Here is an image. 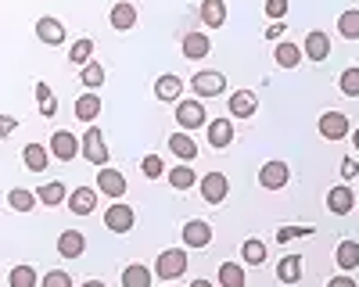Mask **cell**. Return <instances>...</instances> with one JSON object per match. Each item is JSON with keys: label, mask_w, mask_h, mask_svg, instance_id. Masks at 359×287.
<instances>
[{"label": "cell", "mask_w": 359, "mask_h": 287, "mask_svg": "<svg viewBox=\"0 0 359 287\" xmlns=\"http://www.w3.org/2000/svg\"><path fill=\"white\" fill-rule=\"evenodd\" d=\"M79 155H83L90 165H97V169L108 165V144H104V133H101L97 126H86V133H83V140H79Z\"/></svg>", "instance_id": "cell-1"}, {"label": "cell", "mask_w": 359, "mask_h": 287, "mask_svg": "<svg viewBox=\"0 0 359 287\" xmlns=\"http://www.w3.org/2000/svg\"><path fill=\"white\" fill-rule=\"evenodd\" d=\"M187 273V251L184 248H165L155 258V276L158 280H180Z\"/></svg>", "instance_id": "cell-2"}, {"label": "cell", "mask_w": 359, "mask_h": 287, "mask_svg": "<svg viewBox=\"0 0 359 287\" xmlns=\"http://www.w3.org/2000/svg\"><path fill=\"white\" fill-rule=\"evenodd\" d=\"M198 190H201V197L208 201V205H223L226 194H230V180L223 176V172H205V176H198Z\"/></svg>", "instance_id": "cell-3"}, {"label": "cell", "mask_w": 359, "mask_h": 287, "mask_svg": "<svg viewBox=\"0 0 359 287\" xmlns=\"http://www.w3.org/2000/svg\"><path fill=\"white\" fill-rule=\"evenodd\" d=\"M126 190H130V183H126V176H123L118 169L104 165V169L97 172V194H104V197H111V201H123Z\"/></svg>", "instance_id": "cell-4"}, {"label": "cell", "mask_w": 359, "mask_h": 287, "mask_svg": "<svg viewBox=\"0 0 359 287\" xmlns=\"http://www.w3.org/2000/svg\"><path fill=\"white\" fill-rule=\"evenodd\" d=\"M137 223V212L126 205V201H115V205L104 212V226L111 230V234H130Z\"/></svg>", "instance_id": "cell-5"}, {"label": "cell", "mask_w": 359, "mask_h": 287, "mask_svg": "<svg viewBox=\"0 0 359 287\" xmlns=\"http://www.w3.org/2000/svg\"><path fill=\"white\" fill-rule=\"evenodd\" d=\"M180 50H184L187 62H201V57H208V50H212V40H208V33H201V29H191V33H184V40H180Z\"/></svg>", "instance_id": "cell-6"}, {"label": "cell", "mask_w": 359, "mask_h": 287, "mask_svg": "<svg viewBox=\"0 0 359 287\" xmlns=\"http://www.w3.org/2000/svg\"><path fill=\"white\" fill-rule=\"evenodd\" d=\"M191 90L198 94V101H201V97H219V94L226 90V76H223V72H198V76L191 79Z\"/></svg>", "instance_id": "cell-7"}, {"label": "cell", "mask_w": 359, "mask_h": 287, "mask_svg": "<svg viewBox=\"0 0 359 287\" xmlns=\"http://www.w3.org/2000/svg\"><path fill=\"white\" fill-rule=\"evenodd\" d=\"M348 133H352L348 115H341V111H323L320 115V136L323 140H345Z\"/></svg>", "instance_id": "cell-8"}, {"label": "cell", "mask_w": 359, "mask_h": 287, "mask_svg": "<svg viewBox=\"0 0 359 287\" xmlns=\"http://www.w3.org/2000/svg\"><path fill=\"white\" fill-rule=\"evenodd\" d=\"M287 180H291V169L284 165V162H266L262 169H259V183L266 187V190H284L287 187Z\"/></svg>", "instance_id": "cell-9"}, {"label": "cell", "mask_w": 359, "mask_h": 287, "mask_svg": "<svg viewBox=\"0 0 359 287\" xmlns=\"http://www.w3.org/2000/svg\"><path fill=\"white\" fill-rule=\"evenodd\" d=\"M176 122L184 126V130H198V126H208L201 101H176Z\"/></svg>", "instance_id": "cell-10"}, {"label": "cell", "mask_w": 359, "mask_h": 287, "mask_svg": "<svg viewBox=\"0 0 359 287\" xmlns=\"http://www.w3.org/2000/svg\"><path fill=\"white\" fill-rule=\"evenodd\" d=\"M355 194H352V187L348 183H338V187H331L327 190V209H331L334 216H348L352 209H355Z\"/></svg>", "instance_id": "cell-11"}, {"label": "cell", "mask_w": 359, "mask_h": 287, "mask_svg": "<svg viewBox=\"0 0 359 287\" xmlns=\"http://www.w3.org/2000/svg\"><path fill=\"white\" fill-rule=\"evenodd\" d=\"M50 155H54L57 162H72V158L79 155V140H76L69 130H57V133L50 136Z\"/></svg>", "instance_id": "cell-12"}, {"label": "cell", "mask_w": 359, "mask_h": 287, "mask_svg": "<svg viewBox=\"0 0 359 287\" xmlns=\"http://www.w3.org/2000/svg\"><path fill=\"white\" fill-rule=\"evenodd\" d=\"M94 209H97V190L94 187H76L69 194V212L72 216H94Z\"/></svg>", "instance_id": "cell-13"}, {"label": "cell", "mask_w": 359, "mask_h": 287, "mask_svg": "<svg viewBox=\"0 0 359 287\" xmlns=\"http://www.w3.org/2000/svg\"><path fill=\"white\" fill-rule=\"evenodd\" d=\"M36 40H40V43H47V47L65 43V25L57 22V18H50V15L36 18Z\"/></svg>", "instance_id": "cell-14"}, {"label": "cell", "mask_w": 359, "mask_h": 287, "mask_svg": "<svg viewBox=\"0 0 359 287\" xmlns=\"http://www.w3.org/2000/svg\"><path fill=\"white\" fill-rule=\"evenodd\" d=\"M184 244L187 248H208L212 244V226H208L205 219H191L184 226Z\"/></svg>", "instance_id": "cell-15"}, {"label": "cell", "mask_w": 359, "mask_h": 287, "mask_svg": "<svg viewBox=\"0 0 359 287\" xmlns=\"http://www.w3.org/2000/svg\"><path fill=\"white\" fill-rule=\"evenodd\" d=\"M302 54L309 57V62H327V57H331V40H327V33H323V29H313V33L306 36V47H302Z\"/></svg>", "instance_id": "cell-16"}, {"label": "cell", "mask_w": 359, "mask_h": 287, "mask_svg": "<svg viewBox=\"0 0 359 287\" xmlns=\"http://www.w3.org/2000/svg\"><path fill=\"white\" fill-rule=\"evenodd\" d=\"M180 94H184V79H180V76L165 72V76H158V79H155V97H158V101L176 104V101H180Z\"/></svg>", "instance_id": "cell-17"}, {"label": "cell", "mask_w": 359, "mask_h": 287, "mask_svg": "<svg viewBox=\"0 0 359 287\" xmlns=\"http://www.w3.org/2000/svg\"><path fill=\"white\" fill-rule=\"evenodd\" d=\"M97 115H101V97H97V90L79 94V101H76V119L86 122V126H94Z\"/></svg>", "instance_id": "cell-18"}, {"label": "cell", "mask_w": 359, "mask_h": 287, "mask_svg": "<svg viewBox=\"0 0 359 287\" xmlns=\"http://www.w3.org/2000/svg\"><path fill=\"white\" fill-rule=\"evenodd\" d=\"M111 18V29H118V33H130V29L137 25V8L130 4V0H118V4L108 11Z\"/></svg>", "instance_id": "cell-19"}, {"label": "cell", "mask_w": 359, "mask_h": 287, "mask_svg": "<svg viewBox=\"0 0 359 287\" xmlns=\"http://www.w3.org/2000/svg\"><path fill=\"white\" fill-rule=\"evenodd\" d=\"M83 251H86V237L79 230H65V234L57 237V255L62 258H79Z\"/></svg>", "instance_id": "cell-20"}, {"label": "cell", "mask_w": 359, "mask_h": 287, "mask_svg": "<svg viewBox=\"0 0 359 287\" xmlns=\"http://www.w3.org/2000/svg\"><path fill=\"white\" fill-rule=\"evenodd\" d=\"M255 108H259V97H255L252 90H237V94H230V115H237V119H252Z\"/></svg>", "instance_id": "cell-21"}, {"label": "cell", "mask_w": 359, "mask_h": 287, "mask_svg": "<svg viewBox=\"0 0 359 287\" xmlns=\"http://www.w3.org/2000/svg\"><path fill=\"white\" fill-rule=\"evenodd\" d=\"M198 15H201V22H205L208 29H219V25L226 22V0H201Z\"/></svg>", "instance_id": "cell-22"}, {"label": "cell", "mask_w": 359, "mask_h": 287, "mask_svg": "<svg viewBox=\"0 0 359 287\" xmlns=\"http://www.w3.org/2000/svg\"><path fill=\"white\" fill-rule=\"evenodd\" d=\"M169 151H172L180 162H194V158H198V144H194L187 133H180V130H176V133L169 136Z\"/></svg>", "instance_id": "cell-23"}, {"label": "cell", "mask_w": 359, "mask_h": 287, "mask_svg": "<svg viewBox=\"0 0 359 287\" xmlns=\"http://www.w3.org/2000/svg\"><path fill=\"white\" fill-rule=\"evenodd\" d=\"M165 176H169V187H172V190H191V187L198 183V172H194L187 162H180L176 169H169Z\"/></svg>", "instance_id": "cell-24"}, {"label": "cell", "mask_w": 359, "mask_h": 287, "mask_svg": "<svg viewBox=\"0 0 359 287\" xmlns=\"http://www.w3.org/2000/svg\"><path fill=\"white\" fill-rule=\"evenodd\" d=\"M273 57H277V65H280V69H298L306 54H302V47H294V43L280 40V43L273 47Z\"/></svg>", "instance_id": "cell-25"}, {"label": "cell", "mask_w": 359, "mask_h": 287, "mask_svg": "<svg viewBox=\"0 0 359 287\" xmlns=\"http://www.w3.org/2000/svg\"><path fill=\"white\" fill-rule=\"evenodd\" d=\"M22 162H25V169H29V172H43V169H47V162H50V155H47L43 144H25Z\"/></svg>", "instance_id": "cell-26"}, {"label": "cell", "mask_w": 359, "mask_h": 287, "mask_svg": "<svg viewBox=\"0 0 359 287\" xmlns=\"http://www.w3.org/2000/svg\"><path fill=\"white\" fill-rule=\"evenodd\" d=\"M230 140H233V122L230 119H212L208 122V144H212V148H226Z\"/></svg>", "instance_id": "cell-27"}, {"label": "cell", "mask_w": 359, "mask_h": 287, "mask_svg": "<svg viewBox=\"0 0 359 287\" xmlns=\"http://www.w3.org/2000/svg\"><path fill=\"white\" fill-rule=\"evenodd\" d=\"M338 266L345 270V273H352V270H359V241H341L338 244Z\"/></svg>", "instance_id": "cell-28"}, {"label": "cell", "mask_w": 359, "mask_h": 287, "mask_svg": "<svg viewBox=\"0 0 359 287\" xmlns=\"http://www.w3.org/2000/svg\"><path fill=\"white\" fill-rule=\"evenodd\" d=\"M277 276L284 284H298V280H302V258H298V255L280 258V262H277Z\"/></svg>", "instance_id": "cell-29"}, {"label": "cell", "mask_w": 359, "mask_h": 287, "mask_svg": "<svg viewBox=\"0 0 359 287\" xmlns=\"http://www.w3.org/2000/svg\"><path fill=\"white\" fill-rule=\"evenodd\" d=\"M123 287H151V270L140 266V262L126 266L123 270Z\"/></svg>", "instance_id": "cell-30"}, {"label": "cell", "mask_w": 359, "mask_h": 287, "mask_svg": "<svg viewBox=\"0 0 359 287\" xmlns=\"http://www.w3.org/2000/svg\"><path fill=\"white\" fill-rule=\"evenodd\" d=\"M36 194L33 190H22V187H15V190H8V205L15 209V212H33L36 209Z\"/></svg>", "instance_id": "cell-31"}, {"label": "cell", "mask_w": 359, "mask_h": 287, "mask_svg": "<svg viewBox=\"0 0 359 287\" xmlns=\"http://www.w3.org/2000/svg\"><path fill=\"white\" fill-rule=\"evenodd\" d=\"M69 62H72V65H79V69H83L86 62H94V40H86V36H83V40H76V43L69 47Z\"/></svg>", "instance_id": "cell-32"}, {"label": "cell", "mask_w": 359, "mask_h": 287, "mask_svg": "<svg viewBox=\"0 0 359 287\" xmlns=\"http://www.w3.org/2000/svg\"><path fill=\"white\" fill-rule=\"evenodd\" d=\"M241 258L248 266H262L266 262V244L259 241V237H248L245 244H241Z\"/></svg>", "instance_id": "cell-33"}, {"label": "cell", "mask_w": 359, "mask_h": 287, "mask_svg": "<svg viewBox=\"0 0 359 287\" xmlns=\"http://www.w3.org/2000/svg\"><path fill=\"white\" fill-rule=\"evenodd\" d=\"M219 287H245V270L237 262H223L219 266Z\"/></svg>", "instance_id": "cell-34"}, {"label": "cell", "mask_w": 359, "mask_h": 287, "mask_svg": "<svg viewBox=\"0 0 359 287\" xmlns=\"http://www.w3.org/2000/svg\"><path fill=\"white\" fill-rule=\"evenodd\" d=\"M338 33H341L345 40H359V11H355V8L338 15Z\"/></svg>", "instance_id": "cell-35"}, {"label": "cell", "mask_w": 359, "mask_h": 287, "mask_svg": "<svg viewBox=\"0 0 359 287\" xmlns=\"http://www.w3.org/2000/svg\"><path fill=\"white\" fill-rule=\"evenodd\" d=\"M36 101H40V115H43V119H50V115L57 111V97L50 94V86L43 79L36 83Z\"/></svg>", "instance_id": "cell-36"}, {"label": "cell", "mask_w": 359, "mask_h": 287, "mask_svg": "<svg viewBox=\"0 0 359 287\" xmlns=\"http://www.w3.org/2000/svg\"><path fill=\"white\" fill-rule=\"evenodd\" d=\"M8 287H36V270L33 266H15L8 273Z\"/></svg>", "instance_id": "cell-37"}, {"label": "cell", "mask_w": 359, "mask_h": 287, "mask_svg": "<svg viewBox=\"0 0 359 287\" xmlns=\"http://www.w3.org/2000/svg\"><path fill=\"white\" fill-rule=\"evenodd\" d=\"M36 197L43 201V205H62V201H65V183H43L40 190H36Z\"/></svg>", "instance_id": "cell-38"}, {"label": "cell", "mask_w": 359, "mask_h": 287, "mask_svg": "<svg viewBox=\"0 0 359 287\" xmlns=\"http://www.w3.org/2000/svg\"><path fill=\"white\" fill-rule=\"evenodd\" d=\"M79 79H83V86H90V90H97V86L104 83V69H101L97 62H86V65L79 69Z\"/></svg>", "instance_id": "cell-39"}, {"label": "cell", "mask_w": 359, "mask_h": 287, "mask_svg": "<svg viewBox=\"0 0 359 287\" xmlns=\"http://www.w3.org/2000/svg\"><path fill=\"white\" fill-rule=\"evenodd\" d=\"M338 86H341L345 97H359V69H345L341 79H338Z\"/></svg>", "instance_id": "cell-40"}, {"label": "cell", "mask_w": 359, "mask_h": 287, "mask_svg": "<svg viewBox=\"0 0 359 287\" xmlns=\"http://www.w3.org/2000/svg\"><path fill=\"white\" fill-rule=\"evenodd\" d=\"M140 172H144L147 180H158V176H165V165H162L158 155H147V158L140 162Z\"/></svg>", "instance_id": "cell-41"}, {"label": "cell", "mask_w": 359, "mask_h": 287, "mask_svg": "<svg viewBox=\"0 0 359 287\" xmlns=\"http://www.w3.org/2000/svg\"><path fill=\"white\" fill-rule=\"evenodd\" d=\"M40 287H72V276L65 270H50V273H43Z\"/></svg>", "instance_id": "cell-42"}, {"label": "cell", "mask_w": 359, "mask_h": 287, "mask_svg": "<svg viewBox=\"0 0 359 287\" xmlns=\"http://www.w3.org/2000/svg\"><path fill=\"white\" fill-rule=\"evenodd\" d=\"M309 234H313V226H280L277 230V241L287 244L291 237H309Z\"/></svg>", "instance_id": "cell-43"}, {"label": "cell", "mask_w": 359, "mask_h": 287, "mask_svg": "<svg viewBox=\"0 0 359 287\" xmlns=\"http://www.w3.org/2000/svg\"><path fill=\"white\" fill-rule=\"evenodd\" d=\"M266 15L273 18V22H280L287 15V0H266Z\"/></svg>", "instance_id": "cell-44"}, {"label": "cell", "mask_w": 359, "mask_h": 287, "mask_svg": "<svg viewBox=\"0 0 359 287\" xmlns=\"http://www.w3.org/2000/svg\"><path fill=\"white\" fill-rule=\"evenodd\" d=\"M355 176H359V162H355V158H345V162H341V180L352 183Z\"/></svg>", "instance_id": "cell-45"}, {"label": "cell", "mask_w": 359, "mask_h": 287, "mask_svg": "<svg viewBox=\"0 0 359 287\" xmlns=\"http://www.w3.org/2000/svg\"><path fill=\"white\" fill-rule=\"evenodd\" d=\"M15 130H18V119L4 115V119H0V136H8V133H15Z\"/></svg>", "instance_id": "cell-46"}, {"label": "cell", "mask_w": 359, "mask_h": 287, "mask_svg": "<svg viewBox=\"0 0 359 287\" xmlns=\"http://www.w3.org/2000/svg\"><path fill=\"white\" fill-rule=\"evenodd\" d=\"M280 36H284V22H273L266 29V40H280Z\"/></svg>", "instance_id": "cell-47"}, {"label": "cell", "mask_w": 359, "mask_h": 287, "mask_svg": "<svg viewBox=\"0 0 359 287\" xmlns=\"http://www.w3.org/2000/svg\"><path fill=\"white\" fill-rule=\"evenodd\" d=\"M327 287H355V280H352L348 273H341V276H334V280L327 284Z\"/></svg>", "instance_id": "cell-48"}, {"label": "cell", "mask_w": 359, "mask_h": 287, "mask_svg": "<svg viewBox=\"0 0 359 287\" xmlns=\"http://www.w3.org/2000/svg\"><path fill=\"white\" fill-rule=\"evenodd\" d=\"M83 287H104V284H101V280H94V276H90V280H86Z\"/></svg>", "instance_id": "cell-49"}, {"label": "cell", "mask_w": 359, "mask_h": 287, "mask_svg": "<svg viewBox=\"0 0 359 287\" xmlns=\"http://www.w3.org/2000/svg\"><path fill=\"white\" fill-rule=\"evenodd\" d=\"M352 144H355V151H359V126L352 130Z\"/></svg>", "instance_id": "cell-50"}, {"label": "cell", "mask_w": 359, "mask_h": 287, "mask_svg": "<svg viewBox=\"0 0 359 287\" xmlns=\"http://www.w3.org/2000/svg\"><path fill=\"white\" fill-rule=\"evenodd\" d=\"M191 287H212V284H208V280H194Z\"/></svg>", "instance_id": "cell-51"}, {"label": "cell", "mask_w": 359, "mask_h": 287, "mask_svg": "<svg viewBox=\"0 0 359 287\" xmlns=\"http://www.w3.org/2000/svg\"><path fill=\"white\" fill-rule=\"evenodd\" d=\"M355 205H359V201H355Z\"/></svg>", "instance_id": "cell-52"}]
</instances>
